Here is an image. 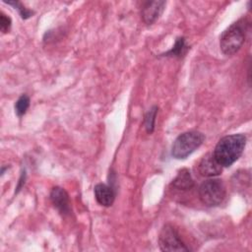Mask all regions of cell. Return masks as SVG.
<instances>
[{
    "mask_svg": "<svg viewBox=\"0 0 252 252\" xmlns=\"http://www.w3.org/2000/svg\"><path fill=\"white\" fill-rule=\"evenodd\" d=\"M171 185L173 188L180 191L190 190L194 186V180L187 168H182L177 172V175L173 179Z\"/></svg>",
    "mask_w": 252,
    "mask_h": 252,
    "instance_id": "10",
    "label": "cell"
},
{
    "mask_svg": "<svg viewBox=\"0 0 252 252\" xmlns=\"http://www.w3.org/2000/svg\"><path fill=\"white\" fill-rule=\"evenodd\" d=\"M165 1H147L143 4L141 15L147 25L154 24L161 15L165 7Z\"/></svg>",
    "mask_w": 252,
    "mask_h": 252,
    "instance_id": "6",
    "label": "cell"
},
{
    "mask_svg": "<svg viewBox=\"0 0 252 252\" xmlns=\"http://www.w3.org/2000/svg\"><path fill=\"white\" fill-rule=\"evenodd\" d=\"M158 245L161 251H189L190 248L185 245L179 236L177 230L170 224L162 226L158 235Z\"/></svg>",
    "mask_w": 252,
    "mask_h": 252,
    "instance_id": "5",
    "label": "cell"
},
{
    "mask_svg": "<svg viewBox=\"0 0 252 252\" xmlns=\"http://www.w3.org/2000/svg\"><path fill=\"white\" fill-rule=\"evenodd\" d=\"M198 170L203 176L214 177L220 174L222 166L216 160L213 154H207L201 158L198 164Z\"/></svg>",
    "mask_w": 252,
    "mask_h": 252,
    "instance_id": "8",
    "label": "cell"
},
{
    "mask_svg": "<svg viewBox=\"0 0 252 252\" xmlns=\"http://www.w3.org/2000/svg\"><path fill=\"white\" fill-rule=\"evenodd\" d=\"M245 145L246 137L243 134L226 135L218 142L213 156L222 167H228L240 158Z\"/></svg>",
    "mask_w": 252,
    "mask_h": 252,
    "instance_id": "1",
    "label": "cell"
},
{
    "mask_svg": "<svg viewBox=\"0 0 252 252\" xmlns=\"http://www.w3.org/2000/svg\"><path fill=\"white\" fill-rule=\"evenodd\" d=\"M189 46L186 44L185 42V38L184 37H178L175 41V44L173 45V47L168 50L167 52L164 53V56H174V57H182L186 51L188 50Z\"/></svg>",
    "mask_w": 252,
    "mask_h": 252,
    "instance_id": "11",
    "label": "cell"
},
{
    "mask_svg": "<svg viewBox=\"0 0 252 252\" xmlns=\"http://www.w3.org/2000/svg\"><path fill=\"white\" fill-rule=\"evenodd\" d=\"M94 192L95 200L99 205L103 207H109L113 204L115 199V192L111 186L98 183L94 186Z\"/></svg>",
    "mask_w": 252,
    "mask_h": 252,
    "instance_id": "9",
    "label": "cell"
},
{
    "mask_svg": "<svg viewBox=\"0 0 252 252\" xmlns=\"http://www.w3.org/2000/svg\"><path fill=\"white\" fill-rule=\"evenodd\" d=\"M246 29L242 20L237 21L224 30L220 37V47L223 54H235L245 41Z\"/></svg>",
    "mask_w": 252,
    "mask_h": 252,
    "instance_id": "2",
    "label": "cell"
},
{
    "mask_svg": "<svg viewBox=\"0 0 252 252\" xmlns=\"http://www.w3.org/2000/svg\"><path fill=\"white\" fill-rule=\"evenodd\" d=\"M203 133L191 130L180 134L172 144L171 156L176 159H183L195 152L204 142Z\"/></svg>",
    "mask_w": 252,
    "mask_h": 252,
    "instance_id": "3",
    "label": "cell"
},
{
    "mask_svg": "<svg viewBox=\"0 0 252 252\" xmlns=\"http://www.w3.org/2000/svg\"><path fill=\"white\" fill-rule=\"evenodd\" d=\"M7 4L9 5H12L15 9L18 10L20 16L22 19L26 20V19H29L30 17H32L33 15V12L29 10L28 8H26L21 2H18V1H9V2H6Z\"/></svg>",
    "mask_w": 252,
    "mask_h": 252,
    "instance_id": "14",
    "label": "cell"
},
{
    "mask_svg": "<svg viewBox=\"0 0 252 252\" xmlns=\"http://www.w3.org/2000/svg\"><path fill=\"white\" fill-rule=\"evenodd\" d=\"M11 25H12V21H11L10 17H8L3 12H1V14H0V30H1V32L3 33L8 32V31L11 28Z\"/></svg>",
    "mask_w": 252,
    "mask_h": 252,
    "instance_id": "15",
    "label": "cell"
},
{
    "mask_svg": "<svg viewBox=\"0 0 252 252\" xmlns=\"http://www.w3.org/2000/svg\"><path fill=\"white\" fill-rule=\"evenodd\" d=\"M199 198L202 203L208 207L220 205L225 198V187L220 179H208L204 181L198 190Z\"/></svg>",
    "mask_w": 252,
    "mask_h": 252,
    "instance_id": "4",
    "label": "cell"
},
{
    "mask_svg": "<svg viewBox=\"0 0 252 252\" xmlns=\"http://www.w3.org/2000/svg\"><path fill=\"white\" fill-rule=\"evenodd\" d=\"M158 113V106H153L145 115L144 119V125L146 128V131L149 134H152L155 130V123H156V117Z\"/></svg>",
    "mask_w": 252,
    "mask_h": 252,
    "instance_id": "12",
    "label": "cell"
},
{
    "mask_svg": "<svg viewBox=\"0 0 252 252\" xmlns=\"http://www.w3.org/2000/svg\"><path fill=\"white\" fill-rule=\"evenodd\" d=\"M30 107V97L27 94H22L15 103V112L21 117L26 114L28 108Z\"/></svg>",
    "mask_w": 252,
    "mask_h": 252,
    "instance_id": "13",
    "label": "cell"
},
{
    "mask_svg": "<svg viewBox=\"0 0 252 252\" xmlns=\"http://www.w3.org/2000/svg\"><path fill=\"white\" fill-rule=\"evenodd\" d=\"M50 201L52 205L58 210V212L63 215L67 216L71 213V204L68 193L61 187H53L50 192Z\"/></svg>",
    "mask_w": 252,
    "mask_h": 252,
    "instance_id": "7",
    "label": "cell"
}]
</instances>
